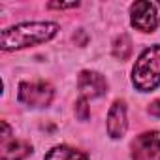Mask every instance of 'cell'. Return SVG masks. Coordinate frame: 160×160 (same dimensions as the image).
I'll return each instance as SVG.
<instances>
[{
  "label": "cell",
  "instance_id": "6da1fadb",
  "mask_svg": "<svg viewBox=\"0 0 160 160\" xmlns=\"http://www.w3.org/2000/svg\"><path fill=\"white\" fill-rule=\"evenodd\" d=\"M57 32H58V25L55 23H21V25L2 30L0 47L4 51H13V49H23L28 45L45 43Z\"/></svg>",
  "mask_w": 160,
  "mask_h": 160
},
{
  "label": "cell",
  "instance_id": "7a4b0ae2",
  "mask_svg": "<svg viewBox=\"0 0 160 160\" xmlns=\"http://www.w3.org/2000/svg\"><path fill=\"white\" fill-rule=\"evenodd\" d=\"M132 81L138 91L149 92L160 85V45L147 47L134 64Z\"/></svg>",
  "mask_w": 160,
  "mask_h": 160
},
{
  "label": "cell",
  "instance_id": "3957f363",
  "mask_svg": "<svg viewBox=\"0 0 160 160\" xmlns=\"http://www.w3.org/2000/svg\"><path fill=\"white\" fill-rule=\"evenodd\" d=\"M55 96V91L45 81H23L19 85L17 100L28 108H47Z\"/></svg>",
  "mask_w": 160,
  "mask_h": 160
},
{
  "label": "cell",
  "instance_id": "277c9868",
  "mask_svg": "<svg viewBox=\"0 0 160 160\" xmlns=\"http://www.w3.org/2000/svg\"><path fill=\"white\" fill-rule=\"evenodd\" d=\"M134 160H160V132H145L132 143Z\"/></svg>",
  "mask_w": 160,
  "mask_h": 160
},
{
  "label": "cell",
  "instance_id": "5b68a950",
  "mask_svg": "<svg viewBox=\"0 0 160 160\" xmlns=\"http://www.w3.org/2000/svg\"><path fill=\"white\" fill-rule=\"evenodd\" d=\"M130 15H132V27H136L141 32H152L158 27L156 8L147 0H139V2L132 4Z\"/></svg>",
  "mask_w": 160,
  "mask_h": 160
},
{
  "label": "cell",
  "instance_id": "8992f818",
  "mask_svg": "<svg viewBox=\"0 0 160 160\" xmlns=\"http://www.w3.org/2000/svg\"><path fill=\"white\" fill-rule=\"evenodd\" d=\"M77 89L83 94V98H98L102 94H106L108 91V81L104 79L102 73L98 72H81L77 77Z\"/></svg>",
  "mask_w": 160,
  "mask_h": 160
},
{
  "label": "cell",
  "instance_id": "52a82bcc",
  "mask_svg": "<svg viewBox=\"0 0 160 160\" xmlns=\"http://www.w3.org/2000/svg\"><path fill=\"white\" fill-rule=\"evenodd\" d=\"M126 128H128L126 106H124V102L117 100V102L111 106L109 113H108V132H109V136H111L113 139H119V138L124 136Z\"/></svg>",
  "mask_w": 160,
  "mask_h": 160
},
{
  "label": "cell",
  "instance_id": "ba28073f",
  "mask_svg": "<svg viewBox=\"0 0 160 160\" xmlns=\"http://www.w3.org/2000/svg\"><path fill=\"white\" fill-rule=\"evenodd\" d=\"M0 151H2L0 160H25L27 156H30L32 145L27 143V141L6 138V139H2V149Z\"/></svg>",
  "mask_w": 160,
  "mask_h": 160
},
{
  "label": "cell",
  "instance_id": "9c48e42d",
  "mask_svg": "<svg viewBox=\"0 0 160 160\" xmlns=\"http://www.w3.org/2000/svg\"><path fill=\"white\" fill-rule=\"evenodd\" d=\"M45 160H89V158L85 152L77 149H72L68 145H58V147H53L45 154Z\"/></svg>",
  "mask_w": 160,
  "mask_h": 160
},
{
  "label": "cell",
  "instance_id": "30bf717a",
  "mask_svg": "<svg viewBox=\"0 0 160 160\" xmlns=\"http://www.w3.org/2000/svg\"><path fill=\"white\" fill-rule=\"evenodd\" d=\"M132 53V42L128 38V34H121L115 38L113 42V57L117 60H126Z\"/></svg>",
  "mask_w": 160,
  "mask_h": 160
},
{
  "label": "cell",
  "instance_id": "8fae6325",
  "mask_svg": "<svg viewBox=\"0 0 160 160\" xmlns=\"http://www.w3.org/2000/svg\"><path fill=\"white\" fill-rule=\"evenodd\" d=\"M75 115L79 121H87L89 115H91V109L87 106V98H81V100H77L75 102Z\"/></svg>",
  "mask_w": 160,
  "mask_h": 160
},
{
  "label": "cell",
  "instance_id": "7c38bea8",
  "mask_svg": "<svg viewBox=\"0 0 160 160\" xmlns=\"http://www.w3.org/2000/svg\"><path fill=\"white\" fill-rule=\"evenodd\" d=\"M149 113L152 117H158L160 119V100H154L152 104H149Z\"/></svg>",
  "mask_w": 160,
  "mask_h": 160
},
{
  "label": "cell",
  "instance_id": "4fadbf2b",
  "mask_svg": "<svg viewBox=\"0 0 160 160\" xmlns=\"http://www.w3.org/2000/svg\"><path fill=\"white\" fill-rule=\"evenodd\" d=\"M49 8H58V10H68V8H77L79 4L77 2H72V4H60V2H51V4H47Z\"/></svg>",
  "mask_w": 160,
  "mask_h": 160
}]
</instances>
